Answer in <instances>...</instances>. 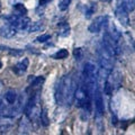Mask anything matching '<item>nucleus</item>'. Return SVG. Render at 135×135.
Here are the masks:
<instances>
[{
    "label": "nucleus",
    "mask_w": 135,
    "mask_h": 135,
    "mask_svg": "<svg viewBox=\"0 0 135 135\" xmlns=\"http://www.w3.org/2000/svg\"><path fill=\"white\" fill-rule=\"evenodd\" d=\"M77 80L72 74L64 75L60 79L55 87V100L59 105L72 104L77 90Z\"/></svg>",
    "instance_id": "f257e3e1"
},
{
    "label": "nucleus",
    "mask_w": 135,
    "mask_h": 135,
    "mask_svg": "<svg viewBox=\"0 0 135 135\" xmlns=\"http://www.w3.org/2000/svg\"><path fill=\"white\" fill-rule=\"evenodd\" d=\"M98 57H99V64H100L101 69L110 72L113 70V66H114V61H115L114 59H115V56L105 47L103 43H101L98 47Z\"/></svg>",
    "instance_id": "f03ea898"
},
{
    "label": "nucleus",
    "mask_w": 135,
    "mask_h": 135,
    "mask_svg": "<svg viewBox=\"0 0 135 135\" xmlns=\"http://www.w3.org/2000/svg\"><path fill=\"white\" fill-rule=\"evenodd\" d=\"M5 18L8 20V23L15 26L17 29H27L28 26L31 25V19L28 17L18 16V15H11L7 16Z\"/></svg>",
    "instance_id": "7ed1b4c3"
},
{
    "label": "nucleus",
    "mask_w": 135,
    "mask_h": 135,
    "mask_svg": "<svg viewBox=\"0 0 135 135\" xmlns=\"http://www.w3.org/2000/svg\"><path fill=\"white\" fill-rule=\"evenodd\" d=\"M107 24H108V17L107 16H99L90 24L89 32L92 34H97L103 29V27L106 28Z\"/></svg>",
    "instance_id": "20e7f679"
},
{
    "label": "nucleus",
    "mask_w": 135,
    "mask_h": 135,
    "mask_svg": "<svg viewBox=\"0 0 135 135\" xmlns=\"http://www.w3.org/2000/svg\"><path fill=\"white\" fill-rule=\"evenodd\" d=\"M115 15L117 17L118 22L123 25V26H127L129 23V18H128V11L126 10L125 7L115 6Z\"/></svg>",
    "instance_id": "39448f33"
},
{
    "label": "nucleus",
    "mask_w": 135,
    "mask_h": 135,
    "mask_svg": "<svg viewBox=\"0 0 135 135\" xmlns=\"http://www.w3.org/2000/svg\"><path fill=\"white\" fill-rule=\"evenodd\" d=\"M17 28L11 24H6L0 27V36L3 38H12L16 35Z\"/></svg>",
    "instance_id": "423d86ee"
},
{
    "label": "nucleus",
    "mask_w": 135,
    "mask_h": 135,
    "mask_svg": "<svg viewBox=\"0 0 135 135\" xmlns=\"http://www.w3.org/2000/svg\"><path fill=\"white\" fill-rule=\"evenodd\" d=\"M95 108H96L97 116H103L104 115V112H105L104 99H103V95H101V92L98 89H97L96 94H95Z\"/></svg>",
    "instance_id": "0eeeda50"
},
{
    "label": "nucleus",
    "mask_w": 135,
    "mask_h": 135,
    "mask_svg": "<svg viewBox=\"0 0 135 135\" xmlns=\"http://www.w3.org/2000/svg\"><path fill=\"white\" fill-rule=\"evenodd\" d=\"M28 64H29L28 59H23V60L19 61L15 66H12V71H14L16 74H22L27 70Z\"/></svg>",
    "instance_id": "6e6552de"
},
{
    "label": "nucleus",
    "mask_w": 135,
    "mask_h": 135,
    "mask_svg": "<svg viewBox=\"0 0 135 135\" xmlns=\"http://www.w3.org/2000/svg\"><path fill=\"white\" fill-rule=\"evenodd\" d=\"M5 99L8 103V105H15L16 100H17V95H16V91L15 90H8L5 95Z\"/></svg>",
    "instance_id": "1a4fd4ad"
},
{
    "label": "nucleus",
    "mask_w": 135,
    "mask_h": 135,
    "mask_svg": "<svg viewBox=\"0 0 135 135\" xmlns=\"http://www.w3.org/2000/svg\"><path fill=\"white\" fill-rule=\"evenodd\" d=\"M14 7V10L16 11L15 15H18V16H24L25 14H27V8L25 7L22 2H18L16 5L12 6Z\"/></svg>",
    "instance_id": "9d476101"
},
{
    "label": "nucleus",
    "mask_w": 135,
    "mask_h": 135,
    "mask_svg": "<svg viewBox=\"0 0 135 135\" xmlns=\"http://www.w3.org/2000/svg\"><path fill=\"white\" fill-rule=\"evenodd\" d=\"M44 28V24L43 22H35L32 25H29L28 27V33H35V32H40L41 29Z\"/></svg>",
    "instance_id": "9b49d317"
},
{
    "label": "nucleus",
    "mask_w": 135,
    "mask_h": 135,
    "mask_svg": "<svg viewBox=\"0 0 135 135\" xmlns=\"http://www.w3.org/2000/svg\"><path fill=\"white\" fill-rule=\"evenodd\" d=\"M104 91H105V94H106L107 96H110V95H113V91H114V86H113V83L110 82V80H109L108 78L106 79V81H105Z\"/></svg>",
    "instance_id": "f8f14e48"
},
{
    "label": "nucleus",
    "mask_w": 135,
    "mask_h": 135,
    "mask_svg": "<svg viewBox=\"0 0 135 135\" xmlns=\"http://www.w3.org/2000/svg\"><path fill=\"white\" fill-rule=\"evenodd\" d=\"M68 55H69V52H68V50L62 49V50H59L57 52L53 55V57L56 59V60H63V59L68 57Z\"/></svg>",
    "instance_id": "ddd939ff"
},
{
    "label": "nucleus",
    "mask_w": 135,
    "mask_h": 135,
    "mask_svg": "<svg viewBox=\"0 0 135 135\" xmlns=\"http://www.w3.org/2000/svg\"><path fill=\"white\" fill-rule=\"evenodd\" d=\"M96 10V3H90V5H88L87 8H86V12H84V16L87 17V18H90L91 15L95 12Z\"/></svg>",
    "instance_id": "4468645a"
},
{
    "label": "nucleus",
    "mask_w": 135,
    "mask_h": 135,
    "mask_svg": "<svg viewBox=\"0 0 135 135\" xmlns=\"http://www.w3.org/2000/svg\"><path fill=\"white\" fill-rule=\"evenodd\" d=\"M70 34V26L68 24H63L61 25V28H60V32H59V35L65 37Z\"/></svg>",
    "instance_id": "2eb2a0df"
},
{
    "label": "nucleus",
    "mask_w": 135,
    "mask_h": 135,
    "mask_svg": "<svg viewBox=\"0 0 135 135\" xmlns=\"http://www.w3.org/2000/svg\"><path fill=\"white\" fill-rule=\"evenodd\" d=\"M70 2H71V0H60V2H59V9L62 11L66 10L70 6Z\"/></svg>",
    "instance_id": "dca6fc26"
},
{
    "label": "nucleus",
    "mask_w": 135,
    "mask_h": 135,
    "mask_svg": "<svg viewBox=\"0 0 135 135\" xmlns=\"http://www.w3.org/2000/svg\"><path fill=\"white\" fill-rule=\"evenodd\" d=\"M125 8L128 12L135 9V0H125Z\"/></svg>",
    "instance_id": "f3484780"
},
{
    "label": "nucleus",
    "mask_w": 135,
    "mask_h": 135,
    "mask_svg": "<svg viewBox=\"0 0 135 135\" xmlns=\"http://www.w3.org/2000/svg\"><path fill=\"white\" fill-rule=\"evenodd\" d=\"M40 119H41L42 124H43L44 126H47V125H49V118H47V113H46V110H45V109H44V110L41 113Z\"/></svg>",
    "instance_id": "a211bd4d"
},
{
    "label": "nucleus",
    "mask_w": 135,
    "mask_h": 135,
    "mask_svg": "<svg viewBox=\"0 0 135 135\" xmlns=\"http://www.w3.org/2000/svg\"><path fill=\"white\" fill-rule=\"evenodd\" d=\"M1 49H6L8 50V52H9L11 55H14V56H19V55H22V54L24 53V51L22 50H16V49H8V47H3V46H1Z\"/></svg>",
    "instance_id": "6ab92c4d"
},
{
    "label": "nucleus",
    "mask_w": 135,
    "mask_h": 135,
    "mask_svg": "<svg viewBox=\"0 0 135 135\" xmlns=\"http://www.w3.org/2000/svg\"><path fill=\"white\" fill-rule=\"evenodd\" d=\"M44 81H45L44 77H42V75H40V77H36V78H34V80L32 81V86H33V87H37V86H41V84L43 83Z\"/></svg>",
    "instance_id": "aec40b11"
},
{
    "label": "nucleus",
    "mask_w": 135,
    "mask_h": 135,
    "mask_svg": "<svg viewBox=\"0 0 135 135\" xmlns=\"http://www.w3.org/2000/svg\"><path fill=\"white\" fill-rule=\"evenodd\" d=\"M125 37L127 38V44L129 46V49H132L133 51H135V43H134V41H133L132 35H131L129 33H126L125 34Z\"/></svg>",
    "instance_id": "412c9836"
},
{
    "label": "nucleus",
    "mask_w": 135,
    "mask_h": 135,
    "mask_svg": "<svg viewBox=\"0 0 135 135\" xmlns=\"http://www.w3.org/2000/svg\"><path fill=\"white\" fill-rule=\"evenodd\" d=\"M73 55H74V59H75V60L80 61V60H81V57H82V50L80 49V47L74 49V51H73Z\"/></svg>",
    "instance_id": "4be33fe9"
},
{
    "label": "nucleus",
    "mask_w": 135,
    "mask_h": 135,
    "mask_svg": "<svg viewBox=\"0 0 135 135\" xmlns=\"http://www.w3.org/2000/svg\"><path fill=\"white\" fill-rule=\"evenodd\" d=\"M50 38H51V36L49 35V34H44V35H41V36L37 37L36 41L40 42V43H45V42H47Z\"/></svg>",
    "instance_id": "5701e85b"
},
{
    "label": "nucleus",
    "mask_w": 135,
    "mask_h": 135,
    "mask_svg": "<svg viewBox=\"0 0 135 135\" xmlns=\"http://www.w3.org/2000/svg\"><path fill=\"white\" fill-rule=\"evenodd\" d=\"M51 1H52V0H40V5L44 7V6L47 5V3H50Z\"/></svg>",
    "instance_id": "b1692460"
},
{
    "label": "nucleus",
    "mask_w": 135,
    "mask_h": 135,
    "mask_svg": "<svg viewBox=\"0 0 135 135\" xmlns=\"http://www.w3.org/2000/svg\"><path fill=\"white\" fill-rule=\"evenodd\" d=\"M20 1H22V0H9V5L14 6V5H16V3H18Z\"/></svg>",
    "instance_id": "393cba45"
},
{
    "label": "nucleus",
    "mask_w": 135,
    "mask_h": 135,
    "mask_svg": "<svg viewBox=\"0 0 135 135\" xmlns=\"http://www.w3.org/2000/svg\"><path fill=\"white\" fill-rule=\"evenodd\" d=\"M1 106H2V100L0 99V110H1Z\"/></svg>",
    "instance_id": "a878e982"
},
{
    "label": "nucleus",
    "mask_w": 135,
    "mask_h": 135,
    "mask_svg": "<svg viewBox=\"0 0 135 135\" xmlns=\"http://www.w3.org/2000/svg\"><path fill=\"white\" fill-rule=\"evenodd\" d=\"M2 68V63H1V61H0V69Z\"/></svg>",
    "instance_id": "bb28decb"
},
{
    "label": "nucleus",
    "mask_w": 135,
    "mask_h": 135,
    "mask_svg": "<svg viewBox=\"0 0 135 135\" xmlns=\"http://www.w3.org/2000/svg\"><path fill=\"white\" fill-rule=\"evenodd\" d=\"M1 86H2V83H1V82H0V89H1Z\"/></svg>",
    "instance_id": "cd10ccee"
}]
</instances>
